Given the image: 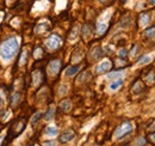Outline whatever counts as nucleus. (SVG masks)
<instances>
[{"instance_id":"obj_1","label":"nucleus","mask_w":155,"mask_h":146,"mask_svg":"<svg viewBox=\"0 0 155 146\" xmlns=\"http://www.w3.org/2000/svg\"><path fill=\"white\" fill-rule=\"evenodd\" d=\"M18 49H19L18 40L16 37L7 38L0 46V57H1V60L10 61L12 57H15V55L17 54Z\"/></svg>"},{"instance_id":"obj_2","label":"nucleus","mask_w":155,"mask_h":146,"mask_svg":"<svg viewBox=\"0 0 155 146\" xmlns=\"http://www.w3.org/2000/svg\"><path fill=\"white\" fill-rule=\"evenodd\" d=\"M133 128L134 127H133L131 122H129V121H125V122L120 123V125L116 128V130H115V138H116V139H120V138L125 137L127 134H129V133L133 130Z\"/></svg>"},{"instance_id":"obj_3","label":"nucleus","mask_w":155,"mask_h":146,"mask_svg":"<svg viewBox=\"0 0 155 146\" xmlns=\"http://www.w3.org/2000/svg\"><path fill=\"white\" fill-rule=\"evenodd\" d=\"M62 44V40L61 37L56 35V34H53L45 40V47L50 50H55V49H58Z\"/></svg>"},{"instance_id":"obj_4","label":"nucleus","mask_w":155,"mask_h":146,"mask_svg":"<svg viewBox=\"0 0 155 146\" xmlns=\"http://www.w3.org/2000/svg\"><path fill=\"white\" fill-rule=\"evenodd\" d=\"M74 138H75V132H74L73 129H66V130L60 135L58 141L62 143V144H66V143L73 140Z\"/></svg>"},{"instance_id":"obj_5","label":"nucleus","mask_w":155,"mask_h":146,"mask_svg":"<svg viewBox=\"0 0 155 146\" xmlns=\"http://www.w3.org/2000/svg\"><path fill=\"white\" fill-rule=\"evenodd\" d=\"M25 126H26V120L25 119H19L13 126V135H12V138H16L19 134H21V132L25 129Z\"/></svg>"},{"instance_id":"obj_6","label":"nucleus","mask_w":155,"mask_h":146,"mask_svg":"<svg viewBox=\"0 0 155 146\" xmlns=\"http://www.w3.org/2000/svg\"><path fill=\"white\" fill-rule=\"evenodd\" d=\"M60 70H61V62H60V60H53V61H50V64L48 66V71H49L50 74L56 75L60 72Z\"/></svg>"},{"instance_id":"obj_7","label":"nucleus","mask_w":155,"mask_h":146,"mask_svg":"<svg viewBox=\"0 0 155 146\" xmlns=\"http://www.w3.org/2000/svg\"><path fill=\"white\" fill-rule=\"evenodd\" d=\"M110 70H111V62H110L109 60H104V61H101L97 67H96V72H97L98 74H100V73H105V72H107V71H110Z\"/></svg>"},{"instance_id":"obj_8","label":"nucleus","mask_w":155,"mask_h":146,"mask_svg":"<svg viewBox=\"0 0 155 146\" xmlns=\"http://www.w3.org/2000/svg\"><path fill=\"white\" fill-rule=\"evenodd\" d=\"M42 80H43V78H42V72H41L39 70H35V71L32 72V85H34L35 88H38L39 85H41V83H42Z\"/></svg>"},{"instance_id":"obj_9","label":"nucleus","mask_w":155,"mask_h":146,"mask_svg":"<svg viewBox=\"0 0 155 146\" xmlns=\"http://www.w3.org/2000/svg\"><path fill=\"white\" fill-rule=\"evenodd\" d=\"M149 23H150V17H149V15H148V13L143 12V13H141V15H140L138 24H140V26H141V28H146Z\"/></svg>"},{"instance_id":"obj_10","label":"nucleus","mask_w":155,"mask_h":146,"mask_svg":"<svg viewBox=\"0 0 155 146\" xmlns=\"http://www.w3.org/2000/svg\"><path fill=\"white\" fill-rule=\"evenodd\" d=\"M48 7H49V1L48 0H39V1H37L35 4V6H34V9L37 10V11H44Z\"/></svg>"},{"instance_id":"obj_11","label":"nucleus","mask_w":155,"mask_h":146,"mask_svg":"<svg viewBox=\"0 0 155 146\" xmlns=\"http://www.w3.org/2000/svg\"><path fill=\"white\" fill-rule=\"evenodd\" d=\"M152 60H153V54H146L143 56H141V59L137 61V65L138 66H144V65L149 64Z\"/></svg>"},{"instance_id":"obj_12","label":"nucleus","mask_w":155,"mask_h":146,"mask_svg":"<svg viewBox=\"0 0 155 146\" xmlns=\"http://www.w3.org/2000/svg\"><path fill=\"white\" fill-rule=\"evenodd\" d=\"M103 56V52H101V49L99 48V47H96V48H93L92 50H91V53H90V57H92V60H99L100 57Z\"/></svg>"},{"instance_id":"obj_13","label":"nucleus","mask_w":155,"mask_h":146,"mask_svg":"<svg viewBox=\"0 0 155 146\" xmlns=\"http://www.w3.org/2000/svg\"><path fill=\"white\" fill-rule=\"evenodd\" d=\"M91 36H92V26L88 25V24L84 25V28H82V37L85 40H88Z\"/></svg>"},{"instance_id":"obj_14","label":"nucleus","mask_w":155,"mask_h":146,"mask_svg":"<svg viewBox=\"0 0 155 146\" xmlns=\"http://www.w3.org/2000/svg\"><path fill=\"white\" fill-rule=\"evenodd\" d=\"M79 70H80V66H71L64 71V75L66 77H73L79 72Z\"/></svg>"},{"instance_id":"obj_15","label":"nucleus","mask_w":155,"mask_h":146,"mask_svg":"<svg viewBox=\"0 0 155 146\" xmlns=\"http://www.w3.org/2000/svg\"><path fill=\"white\" fill-rule=\"evenodd\" d=\"M107 29V23L106 22H103V20H99L97 24V33L99 35H103Z\"/></svg>"},{"instance_id":"obj_16","label":"nucleus","mask_w":155,"mask_h":146,"mask_svg":"<svg viewBox=\"0 0 155 146\" xmlns=\"http://www.w3.org/2000/svg\"><path fill=\"white\" fill-rule=\"evenodd\" d=\"M142 90H143V84H142V82H141V80L135 82V84H134L133 88H131V92H133L134 95H137V93L142 92Z\"/></svg>"},{"instance_id":"obj_17","label":"nucleus","mask_w":155,"mask_h":146,"mask_svg":"<svg viewBox=\"0 0 155 146\" xmlns=\"http://www.w3.org/2000/svg\"><path fill=\"white\" fill-rule=\"evenodd\" d=\"M71 108H72V102L69 99H64L60 103V109L62 111H69Z\"/></svg>"},{"instance_id":"obj_18","label":"nucleus","mask_w":155,"mask_h":146,"mask_svg":"<svg viewBox=\"0 0 155 146\" xmlns=\"http://www.w3.org/2000/svg\"><path fill=\"white\" fill-rule=\"evenodd\" d=\"M47 30H49V23H47V22L41 23L39 25L36 26V33H37V34L44 33V31H47Z\"/></svg>"},{"instance_id":"obj_19","label":"nucleus","mask_w":155,"mask_h":146,"mask_svg":"<svg viewBox=\"0 0 155 146\" xmlns=\"http://www.w3.org/2000/svg\"><path fill=\"white\" fill-rule=\"evenodd\" d=\"M44 133L47 135H49V137H54V135H56L58 133V129L56 127H53V126H48V127L45 128Z\"/></svg>"},{"instance_id":"obj_20","label":"nucleus","mask_w":155,"mask_h":146,"mask_svg":"<svg viewBox=\"0 0 155 146\" xmlns=\"http://www.w3.org/2000/svg\"><path fill=\"white\" fill-rule=\"evenodd\" d=\"M143 35L148 38H155V26H152L149 29H146L143 31Z\"/></svg>"},{"instance_id":"obj_21","label":"nucleus","mask_w":155,"mask_h":146,"mask_svg":"<svg viewBox=\"0 0 155 146\" xmlns=\"http://www.w3.org/2000/svg\"><path fill=\"white\" fill-rule=\"evenodd\" d=\"M122 84H123V80H122V79L115 80L114 83L110 84V89H111V90H117V89H119V88L122 86Z\"/></svg>"},{"instance_id":"obj_22","label":"nucleus","mask_w":155,"mask_h":146,"mask_svg":"<svg viewBox=\"0 0 155 146\" xmlns=\"http://www.w3.org/2000/svg\"><path fill=\"white\" fill-rule=\"evenodd\" d=\"M67 5V0H56V10L58 11H61L66 7Z\"/></svg>"},{"instance_id":"obj_23","label":"nucleus","mask_w":155,"mask_h":146,"mask_svg":"<svg viewBox=\"0 0 155 146\" xmlns=\"http://www.w3.org/2000/svg\"><path fill=\"white\" fill-rule=\"evenodd\" d=\"M124 75V71H118V72H114L107 74V79H115V78H118V77H123Z\"/></svg>"},{"instance_id":"obj_24","label":"nucleus","mask_w":155,"mask_h":146,"mask_svg":"<svg viewBox=\"0 0 155 146\" xmlns=\"http://www.w3.org/2000/svg\"><path fill=\"white\" fill-rule=\"evenodd\" d=\"M54 113H55V110L54 108H49V110L45 113V115H44V119L47 120V121H49V120H51L53 117H54Z\"/></svg>"},{"instance_id":"obj_25","label":"nucleus","mask_w":155,"mask_h":146,"mask_svg":"<svg viewBox=\"0 0 155 146\" xmlns=\"http://www.w3.org/2000/svg\"><path fill=\"white\" fill-rule=\"evenodd\" d=\"M42 55H43L42 48H41V47H36L35 50H34V57H35V59H41Z\"/></svg>"},{"instance_id":"obj_26","label":"nucleus","mask_w":155,"mask_h":146,"mask_svg":"<svg viewBox=\"0 0 155 146\" xmlns=\"http://www.w3.org/2000/svg\"><path fill=\"white\" fill-rule=\"evenodd\" d=\"M78 34H79V29H78V26H75V28L72 30V34H71V36H69V40H71V41H74L78 37Z\"/></svg>"},{"instance_id":"obj_27","label":"nucleus","mask_w":155,"mask_h":146,"mask_svg":"<svg viewBox=\"0 0 155 146\" xmlns=\"http://www.w3.org/2000/svg\"><path fill=\"white\" fill-rule=\"evenodd\" d=\"M26 56H28V52H26V50H24V52L21 53V56H20V61H19V64L21 65V66L26 64Z\"/></svg>"},{"instance_id":"obj_28","label":"nucleus","mask_w":155,"mask_h":146,"mask_svg":"<svg viewBox=\"0 0 155 146\" xmlns=\"http://www.w3.org/2000/svg\"><path fill=\"white\" fill-rule=\"evenodd\" d=\"M19 99H20L19 93H15V95H13V97H12V106H17V104H18V102H19Z\"/></svg>"},{"instance_id":"obj_29","label":"nucleus","mask_w":155,"mask_h":146,"mask_svg":"<svg viewBox=\"0 0 155 146\" xmlns=\"http://www.w3.org/2000/svg\"><path fill=\"white\" fill-rule=\"evenodd\" d=\"M148 141L150 143V144H153V145H155V132L154 133H150V134H148Z\"/></svg>"},{"instance_id":"obj_30","label":"nucleus","mask_w":155,"mask_h":146,"mask_svg":"<svg viewBox=\"0 0 155 146\" xmlns=\"http://www.w3.org/2000/svg\"><path fill=\"white\" fill-rule=\"evenodd\" d=\"M88 75H91V74H90L88 72H84L82 74H81V75H80L81 78H79V79H78V82H84V80H86Z\"/></svg>"},{"instance_id":"obj_31","label":"nucleus","mask_w":155,"mask_h":146,"mask_svg":"<svg viewBox=\"0 0 155 146\" xmlns=\"http://www.w3.org/2000/svg\"><path fill=\"white\" fill-rule=\"evenodd\" d=\"M39 119H41V113H37V114L35 115V117L32 119V126H34V125H35V123L38 121Z\"/></svg>"},{"instance_id":"obj_32","label":"nucleus","mask_w":155,"mask_h":146,"mask_svg":"<svg viewBox=\"0 0 155 146\" xmlns=\"http://www.w3.org/2000/svg\"><path fill=\"white\" fill-rule=\"evenodd\" d=\"M144 144H146V139L144 138H140L137 140V146H143Z\"/></svg>"},{"instance_id":"obj_33","label":"nucleus","mask_w":155,"mask_h":146,"mask_svg":"<svg viewBox=\"0 0 155 146\" xmlns=\"http://www.w3.org/2000/svg\"><path fill=\"white\" fill-rule=\"evenodd\" d=\"M67 92V85H61V89H60V93H66Z\"/></svg>"},{"instance_id":"obj_34","label":"nucleus","mask_w":155,"mask_h":146,"mask_svg":"<svg viewBox=\"0 0 155 146\" xmlns=\"http://www.w3.org/2000/svg\"><path fill=\"white\" fill-rule=\"evenodd\" d=\"M127 55V50L125 49H120L119 50V57H124Z\"/></svg>"},{"instance_id":"obj_35","label":"nucleus","mask_w":155,"mask_h":146,"mask_svg":"<svg viewBox=\"0 0 155 146\" xmlns=\"http://www.w3.org/2000/svg\"><path fill=\"white\" fill-rule=\"evenodd\" d=\"M43 146H55V143L54 141H45V143H43Z\"/></svg>"},{"instance_id":"obj_36","label":"nucleus","mask_w":155,"mask_h":146,"mask_svg":"<svg viewBox=\"0 0 155 146\" xmlns=\"http://www.w3.org/2000/svg\"><path fill=\"white\" fill-rule=\"evenodd\" d=\"M149 4L150 5H155V0H149Z\"/></svg>"},{"instance_id":"obj_37","label":"nucleus","mask_w":155,"mask_h":146,"mask_svg":"<svg viewBox=\"0 0 155 146\" xmlns=\"http://www.w3.org/2000/svg\"><path fill=\"white\" fill-rule=\"evenodd\" d=\"M0 143H2V137H0ZM1 146V145H0Z\"/></svg>"},{"instance_id":"obj_38","label":"nucleus","mask_w":155,"mask_h":146,"mask_svg":"<svg viewBox=\"0 0 155 146\" xmlns=\"http://www.w3.org/2000/svg\"><path fill=\"white\" fill-rule=\"evenodd\" d=\"M99 1H106V0H99Z\"/></svg>"},{"instance_id":"obj_39","label":"nucleus","mask_w":155,"mask_h":146,"mask_svg":"<svg viewBox=\"0 0 155 146\" xmlns=\"http://www.w3.org/2000/svg\"><path fill=\"white\" fill-rule=\"evenodd\" d=\"M31 146H37V145H31Z\"/></svg>"}]
</instances>
